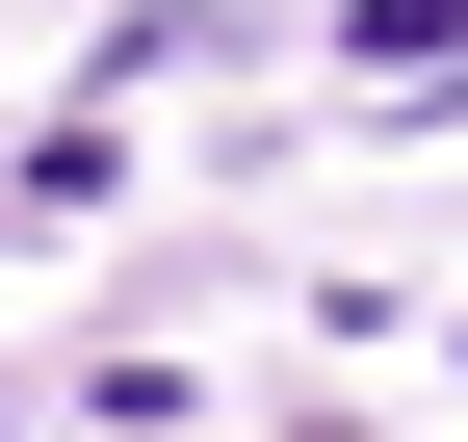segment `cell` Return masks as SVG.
I'll return each mask as SVG.
<instances>
[{
  "label": "cell",
  "instance_id": "obj_1",
  "mask_svg": "<svg viewBox=\"0 0 468 442\" xmlns=\"http://www.w3.org/2000/svg\"><path fill=\"white\" fill-rule=\"evenodd\" d=\"M338 79H390V104L442 79V104H468V0H338Z\"/></svg>",
  "mask_w": 468,
  "mask_h": 442
}]
</instances>
